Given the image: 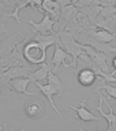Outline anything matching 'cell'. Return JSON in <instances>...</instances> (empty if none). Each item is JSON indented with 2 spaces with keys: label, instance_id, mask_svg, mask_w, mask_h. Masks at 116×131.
Wrapping results in <instances>:
<instances>
[{
  "label": "cell",
  "instance_id": "obj_8",
  "mask_svg": "<svg viewBox=\"0 0 116 131\" xmlns=\"http://www.w3.org/2000/svg\"><path fill=\"white\" fill-rule=\"evenodd\" d=\"M54 46L55 50L52 58L51 59L50 63L54 66L52 71L54 73L57 74L61 66H63L65 68H67L69 66H72V65L71 63H66V59H69V61H71V57L64 48L61 47L59 45H55Z\"/></svg>",
  "mask_w": 116,
  "mask_h": 131
},
{
  "label": "cell",
  "instance_id": "obj_20",
  "mask_svg": "<svg viewBox=\"0 0 116 131\" xmlns=\"http://www.w3.org/2000/svg\"><path fill=\"white\" fill-rule=\"evenodd\" d=\"M104 90L103 92L105 94L106 98H107L109 100H110L111 98H114V99L116 100V88L113 87V86H111L109 83L103 84L102 85L98 86L96 89L91 91L89 94H92V93H94L98 90ZM115 107L116 108V106Z\"/></svg>",
  "mask_w": 116,
  "mask_h": 131
},
{
  "label": "cell",
  "instance_id": "obj_17",
  "mask_svg": "<svg viewBox=\"0 0 116 131\" xmlns=\"http://www.w3.org/2000/svg\"><path fill=\"white\" fill-rule=\"evenodd\" d=\"M48 83H49L52 87L56 92V96L58 98H60L63 96L65 91V86L63 83L56 74L54 73L52 70L49 72L48 78H47Z\"/></svg>",
  "mask_w": 116,
  "mask_h": 131
},
{
  "label": "cell",
  "instance_id": "obj_9",
  "mask_svg": "<svg viewBox=\"0 0 116 131\" xmlns=\"http://www.w3.org/2000/svg\"><path fill=\"white\" fill-rule=\"evenodd\" d=\"M35 83V85H36V87L37 88L39 92L41 93V94L44 95V96L47 98V100H48L49 103L52 106V108L54 109L55 112L56 113L57 115L60 117V118L62 119L63 122L65 123V124L68 126L67 123L66 122L65 118L63 117V116L61 114V113L60 112V111L59 110V108H57V106H56L54 102V100H53V96H56V90L54 89V88L52 87V86L50 85L49 83L47 84H43L41 82H39V81H35L33 82Z\"/></svg>",
  "mask_w": 116,
  "mask_h": 131
},
{
  "label": "cell",
  "instance_id": "obj_23",
  "mask_svg": "<svg viewBox=\"0 0 116 131\" xmlns=\"http://www.w3.org/2000/svg\"><path fill=\"white\" fill-rule=\"evenodd\" d=\"M116 70L114 71H111L103 79L102 81L105 82L107 83H116Z\"/></svg>",
  "mask_w": 116,
  "mask_h": 131
},
{
  "label": "cell",
  "instance_id": "obj_21",
  "mask_svg": "<svg viewBox=\"0 0 116 131\" xmlns=\"http://www.w3.org/2000/svg\"><path fill=\"white\" fill-rule=\"evenodd\" d=\"M116 14V8L115 6L102 7L100 15L103 18H110L113 14Z\"/></svg>",
  "mask_w": 116,
  "mask_h": 131
},
{
  "label": "cell",
  "instance_id": "obj_22",
  "mask_svg": "<svg viewBox=\"0 0 116 131\" xmlns=\"http://www.w3.org/2000/svg\"><path fill=\"white\" fill-rule=\"evenodd\" d=\"M77 8L85 7V6H100L99 0H78V2L75 4Z\"/></svg>",
  "mask_w": 116,
  "mask_h": 131
},
{
  "label": "cell",
  "instance_id": "obj_14",
  "mask_svg": "<svg viewBox=\"0 0 116 131\" xmlns=\"http://www.w3.org/2000/svg\"><path fill=\"white\" fill-rule=\"evenodd\" d=\"M77 81L83 87H90L98 81V77L92 70L83 68L75 74Z\"/></svg>",
  "mask_w": 116,
  "mask_h": 131
},
{
  "label": "cell",
  "instance_id": "obj_29",
  "mask_svg": "<svg viewBox=\"0 0 116 131\" xmlns=\"http://www.w3.org/2000/svg\"><path fill=\"white\" fill-rule=\"evenodd\" d=\"M112 66L116 70V56H115L112 59Z\"/></svg>",
  "mask_w": 116,
  "mask_h": 131
},
{
  "label": "cell",
  "instance_id": "obj_7",
  "mask_svg": "<svg viewBox=\"0 0 116 131\" xmlns=\"http://www.w3.org/2000/svg\"><path fill=\"white\" fill-rule=\"evenodd\" d=\"M46 106L42 100L32 98L27 100L24 106V111L26 117L31 119L40 118L44 114Z\"/></svg>",
  "mask_w": 116,
  "mask_h": 131
},
{
  "label": "cell",
  "instance_id": "obj_27",
  "mask_svg": "<svg viewBox=\"0 0 116 131\" xmlns=\"http://www.w3.org/2000/svg\"><path fill=\"white\" fill-rule=\"evenodd\" d=\"M8 68H4V67H2V66H0V78L2 77V75H3V74L4 73V72L6 71V70L8 69Z\"/></svg>",
  "mask_w": 116,
  "mask_h": 131
},
{
  "label": "cell",
  "instance_id": "obj_6",
  "mask_svg": "<svg viewBox=\"0 0 116 131\" xmlns=\"http://www.w3.org/2000/svg\"><path fill=\"white\" fill-rule=\"evenodd\" d=\"M83 49L85 53L89 55L98 67L102 71L106 73H110L111 70L107 64V54L102 51H98L94 47L88 45H82Z\"/></svg>",
  "mask_w": 116,
  "mask_h": 131
},
{
  "label": "cell",
  "instance_id": "obj_2",
  "mask_svg": "<svg viewBox=\"0 0 116 131\" xmlns=\"http://www.w3.org/2000/svg\"><path fill=\"white\" fill-rule=\"evenodd\" d=\"M59 34L63 48L73 58L71 64L74 68L77 66V59L80 55L84 52L83 45L75 38L72 32L70 31L63 30V31L59 32Z\"/></svg>",
  "mask_w": 116,
  "mask_h": 131
},
{
  "label": "cell",
  "instance_id": "obj_31",
  "mask_svg": "<svg viewBox=\"0 0 116 131\" xmlns=\"http://www.w3.org/2000/svg\"><path fill=\"white\" fill-rule=\"evenodd\" d=\"M115 8H116V3H115Z\"/></svg>",
  "mask_w": 116,
  "mask_h": 131
},
{
  "label": "cell",
  "instance_id": "obj_19",
  "mask_svg": "<svg viewBox=\"0 0 116 131\" xmlns=\"http://www.w3.org/2000/svg\"><path fill=\"white\" fill-rule=\"evenodd\" d=\"M15 7L14 8L13 12L6 15L7 17H12L14 18L18 23H20V17L19 16V12L21 10L30 6L31 0H14Z\"/></svg>",
  "mask_w": 116,
  "mask_h": 131
},
{
  "label": "cell",
  "instance_id": "obj_11",
  "mask_svg": "<svg viewBox=\"0 0 116 131\" xmlns=\"http://www.w3.org/2000/svg\"><path fill=\"white\" fill-rule=\"evenodd\" d=\"M31 82V81L28 77H18L10 80L9 85L12 92H16L18 94H25L30 96H38L37 93L28 92L27 90V88Z\"/></svg>",
  "mask_w": 116,
  "mask_h": 131
},
{
  "label": "cell",
  "instance_id": "obj_24",
  "mask_svg": "<svg viewBox=\"0 0 116 131\" xmlns=\"http://www.w3.org/2000/svg\"><path fill=\"white\" fill-rule=\"evenodd\" d=\"M100 6L102 7L115 6L116 0H99Z\"/></svg>",
  "mask_w": 116,
  "mask_h": 131
},
{
  "label": "cell",
  "instance_id": "obj_12",
  "mask_svg": "<svg viewBox=\"0 0 116 131\" xmlns=\"http://www.w3.org/2000/svg\"><path fill=\"white\" fill-rule=\"evenodd\" d=\"M80 106L79 107H76L75 106L69 104V106L73 110L75 111L77 113L76 117L79 119L81 122H98L100 120L101 117L96 116L94 114L92 111H90L86 108L87 103H86V100H81V102H79Z\"/></svg>",
  "mask_w": 116,
  "mask_h": 131
},
{
  "label": "cell",
  "instance_id": "obj_4",
  "mask_svg": "<svg viewBox=\"0 0 116 131\" xmlns=\"http://www.w3.org/2000/svg\"><path fill=\"white\" fill-rule=\"evenodd\" d=\"M98 96L93 100H98V105L94 106L93 108L99 112L100 117L106 119L108 124V128L105 131H116V113H113V108L110 106L106 99L105 96L100 93V90L96 91Z\"/></svg>",
  "mask_w": 116,
  "mask_h": 131
},
{
  "label": "cell",
  "instance_id": "obj_30",
  "mask_svg": "<svg viewBox=\"0 0 116 131\" xmlns=\"http://www.w3.org/2000/svg\"><path fill=\"white\" fill-rule=\"evenodd\" d=\"M78 2V0H71V4H73V5H75L77 2Z\"/></svg>",
  "mask_w": 116,
  "mask_h": 131
},
{
  "label": "cell",
  "instance_id": "obj_16",
  "mask_svg": "<svg viewBox=\"0 0 116 131\" xmlns=\"http://www.w3.org/2000/svg\"><path fill=\"white\" fill-rule=\"evenodd\" d=\"M42 12L47 13L56 21L61 14V6L55 0H44L41 5Z\"/></svg>",
  "mask_w": 116,
  "mask_h": 131
},
{
  "label": "cell",
  "instance_id": "obj_28",
  "mask_svg": "<svg viewBox=\"0 0 116 131\" xmlns=\"http://www.w3.org/2000/svg\"><path fill=\"white\" fill-rule=\"evenodd\" d=\"M109 18H110V20H111V22L116 25V14H113V15L111 16Z\"/></svg>",
  "mask_w": 116,
  "mask_h": 131
},
{
  "label": "cell",
  "instance_id": "obj_1",
  "mask_svg": "<svg viewBox=\"0 0 116 131\" xmlns=\"http://www.w3.org/2000/svg\"><path fill=\"white\" fill-rule=\"evenodd\" d=\"M36 69L35 66H15L10 67L4 72L3 75L0 78V94L4 96L9 95L12 93L9 82L10 80L18 77H28L31 72Z\"/></svg>",
  "mask_w": 116,
  "mask_h": 131
},
{
  "label": "cell",
  "instance_id": "obj_26",
  "mask_svg": "<svg viewBox=\"0 0 116 131\" xmlns=\"http://www.w3.org/2000/svg\"><path fill=\"white\" fill-rule=\"evenodd\" d=\"M56 2H57L60 5H61V7L63 6H67V5H69V4H71V0H55Z\"/></svg>",
  "mask_w": 116,
  "mask_h": 131
},
{
  "label": "cell",
  "instance_id": "obj_5",
  "mask_svg": "<svg viewBox=\"0 0 116 131\" xmlns=\"http://www.w3.org/2000/svg\"><path fill=\"white\" fill-rule=\"evenodd\" d=\"M35 11H33V14L30 19H25V18H21V22H24L28 23L31 27V30L34 33H39L40 34L45 35L49 34L54 33V25L55 20L51 18L50 15L47 13H44V16L40 22H35L33 18V16L34 15Z\"/></svg>",
  "mask_w": 116,
  "mask_h": 131
},
{
  "label": "cell",
  "instance_id": "obj_13",
  "mask_svg": "<svg viewBox=\"0 0 116 131\" xmlns=\"http://www.w3.org/2000/svg\"><path fill=\"white\" fill-rule=\"evenodd\" d=\"M32 39L40 43L46 51H47L48 47L55 45H60L61 47L63 48L59 32H54L50 34L45 35L40 34L39 33H35V36Z\"/></svg>",
  "mask_w": 116,
  "mask_h": 131
},
{
  "label": "cell",
  "instance_id": "obj_15",
  "mask_svg": "<svg viewBox=\"0 0 116 131\" xmlns=\"http://www.w3.org/2000/svg\"><path fill=\"white\" fill-rule=\"evenodd\" d=\"M52 66L50 64H48L44 62L41 64V66L38 69H35L28 74V78H29L31 82L39 81L42 82L47 80L49 72L52 70Z\"/></svg>",
  "mask_w": 116,
  "mask_h": 131
},
{
  "label": "cell",
  "instance_id": "obj_18",
  "mask_svg": "<svg viewBox=\"0 0 116 131\" xmlns=\"http://www.w3.org/2000/svg\"><path fill=\"white\" fill-rule=\"evenodd\" d=\"M91 36L95 40L101 43H110L116 38L114 34H111L104 29L92 33Z\"/></svg>",
  "mask_w": 116,
  "mask_h": 131
},
{
  "label": "cell",
  "instance_id": "obj_10",
  "mask_svg": "<svg viewBox=\"0 0 116 131\" xmlns=\"http://www.w3.org/2000/svg\"><path fill=\"white\" fill-rule=\"evenodd\" d=\"M20 32L16 34H8L0 40V57H3L12 52L19 42L18 36Z\"/></svg>",
  "mask_w": 116,
  "mask_h": 131
},
{
  "label": "cell",
  "instance_id": "obj_3",
  "mask_svg": "<svg viewBox=\"0 0 116 131\" xmlns=\"http://www.w3.org/2000/svg\"><path fill=\"white\" fill-rule=\"evenodd\" d=\"M22 55L24 59L32 65H41L46 59V51L40 43L35 40H28L23 47Z\"/></svg>",
  "mask_w": 116,
  "mask_h": 131
},
{
  "label": "cell",
  "instance_id": "obj_25",
  "mask_svg": "<svg viewBox=\"0 0 116 131\" xmlns=\"http://www.w3.org/2000/svg\"><path fill=\"white\" fill-rule=\"evenodd\" d=\"M10 31H8L6 24L4 23H0V40L5 36L9 34Z\"/></svg>",
  "mask_w": 116,
  "mask_h": 131
}]
</instances>
